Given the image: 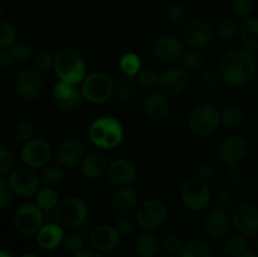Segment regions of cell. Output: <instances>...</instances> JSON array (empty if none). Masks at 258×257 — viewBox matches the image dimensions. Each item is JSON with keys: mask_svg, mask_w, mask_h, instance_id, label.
Segmentation results:
<instances>
[{"mask_svg": "<svg viewBox=\"0 0 258 257\" xmlns=\"http://www.w3.org/2000/svg\"><path fill=\"white\" fill-rule=\"evenodd\" d=\"M221 123L227 130H239L244 123V112L237 106H228L221 111Z\"/></svg>", "mask_w": 258, "mask_h": 257, "instance_id": "cell-31", "label": "cell"}, {"mask_svg": "<svg viewBox=\"0 0 258 257\" xmlns=\"http://www.w3.org/2000/svg\"><path fill=\"white\" fill-rule=\"evenodd\" d=\"M58 80L78 86L87 77V65L82 55L73 48H60L54 54V68Z\"/></svg>", "mask_w": 258, "mask_h": 257, "instance_id": "cell-2", "label": "cell"}, {"mask_svg": "<svg viewBox=\"0 0 258 257\" xmlns=\"http://www.w3.org/2000/svg\"><path fill=\"white\" fill-rule=\"evenodd\" d=\"M180 62L181 67L185 68L188 72H196V71H199L203 67L204 58L198 49L189 48V49L184 50L183 55L180 58Z\"/></svg>", "mask_w": 258, "mask_h": 257, "instance_id": "cell-38", "label": "cell"}, {"mask_svg": "<svg viewBox=\"0 0 258 257\" xmlns=\"http://www.w3.org/2000/svg\"><path fill=\"white\" fill-rule=\"evenodd\" d=\"M189 72L183 67L173 66L160 75L158 88L166 96H179L188 88Z\"/></svg>", "mask_w": 258, "mask_h": 257, "instance_id": "cell-18", "label": "cell"}, {"mask_svg": "<svg viewBox=\"0 0 258 257\" xmlns=\"http://www.w3.org/2000/svg\"><path fill=\"white\" fill-rule=\"evenodd\" d=\"M239 38L243 48L257 52L258 50V18L248 17L239 24Z\"/></svg>", "mask_w": 258, "mask_h": 257, "instance_id": "cell-28", "label": "cell"}, {"mask_svg": "<svg viewBox=\"0 0 258 257\" xmlns=\"http://www.w3.org/2000/svg\"><path fill=\"white\" fill-rule=\"evenodd\" d=\"M232 228L237 233L246 237H256L258 234V207L243 202L238 203L229 211Z\"/></svg>", "mask_w": 258, "mask_h": 257, "instance_id": "cell-10", "label": "cell"}, {"mask_svg": "<svg viewBox=\"0 0 258 257\" xmlns=\"http://www.w3.org/2000/svg\"><path fill=\"white\" fill-rule=\"evenodd\" d=\"M241 257H258V253H257V252L251 251V249H249V251H247L246 253L242 254Z\"/></svg>", "mask_w": 258, "mask_h": 257, "instance_id": "cell-56", "label": "cell"}, {"mask_svg": "<svg viewBox=\"0 0 258 257\" xmlns=\"http://www.w3.org/2000/svg\"><path fill=\"white\" fill-rule=\"evenodd\" d=\"M30 68L39 75L48 73L54 68V54L44 49L38 50L30 59Z\"/></svg>", "mask_w": 258, "mask_h": 257, "instance_id": "cell-34", "label": "cell"}, {"mask_svg": "<svg viewBox=\"0 0 258 257\" xmlns=\"http://www.w3.org/2000/svg\"><path fill=\"white\" fill-rule=\"evenodd\" d=\"M136 78H138V82L141 86V88L151 90V88L158 87L159 80H160V73L155 68L145 67L141 68V71L138 73Z\"/></svg>", "mask_w": 258, "mask_h": 257, "instance_id": "cell-42", "label": "cell"}, {"mask_svg": "<svg viewBox=\"0 0 258 257\" xmlns=\"http://www.w3.org/2000/svg\"><path fill=\"white\" fill-rule=\"evenodd\" d=\"M108 164L110 163H108L107 158L100 151L90 153L83 158L82 163H81V173L83 174L85 178L96 180L107 173Z\"/></svg>", "mask_w": 258, "mask_h": 257, "instance_id": "cell-25", "label": "cell"}, {"mask_svg": "<svg viewBox=\"0 0 258 257\" xmlns=\"http://www.w3.org/2000/svg\"><path fill=\"white\" fill-rule=\"evenodd\" d=\"M197 176L204 181L212 180L214 176V165L211 163H202L197 169Z\"/></svg>", "mask_w": 258, "mask_h": 257, "instance_id": "cell-53", "label": "cell"}, {"mask_svg": "<svg viewBox=\"0 0 258 257\" xmlns=\"http://www.w3.org/2000/svg\"><path fill=\"white\" fill-rule=\"evenodd\" d=\"M14 135L18 141L25 144L28 141L35 139V127L29 121H19L14 128Z\"/></svg>", "mask_w": 258, "mask_h": 257, "instance_id": "cell-45", "label": "cell"}, {"mask_svg": "<svg viewBox=\"0 0 258 257\" xmlns=\"http://www.w3.org/2000/svg\"><path fill=\"white\" fill-rule=\"evenodd\" d=\"M15 63L10 49H0V71L12 70Z\"/></svg>", "mask_w": 258, "mask_h": 257, "instance_id": "cell-54", "label": "cell"}, {"mask_svg": "<svg viewBox=\"0 0 258 257\" xmlns=\"http://www.w3.org/2000/svg\"><path fill=\"white\" fill-rule=\"evenodd\" d=\"M115 226L122 237L131 236L139 227L135 216L131 213H121V216L116 221Z\"/></svg>", "mask_w": 258, "mask_h": 257, "instance_id": "cell-44", "label": "cell"}, {"mask_svg": "<svg viewBox=\"0 0 258 257\" xmlns=\"http://www.w3.org/2000/svg\"><path fill=\"white\" fill-rule=\"evenodd\" d=\"M9 49L17 63L28 62L32 59L33 54H34L30 43L25 42V40H17Z\"/></svg>", "mask_w": 258, "mask_h": 257, "instance_id": "cell-43", "label": "cell"}, {"mask_svg": "<svg viewBox=\"0 0 258 257\" xmlns=\"http://www.w3.org/2000/svg\"><path fill=\"white\" fill-rule=\"evenodd\" d=\"M125 130L120 121L112 116L97 117L88 128V138L91 143L100 149L110 150L122 143Z\"/></svg>", "mask_w": 258, "mask_h": 257, "instance_id": "cell-3", "label": "cell"}, {"mask_svg": "<svg viewBox=\"0 0 258 257\" xmlns=\"http://www.w3.org/2000/svg\"><path fill=\"white\" fill-rule=\"evenodd\" d=\"M8 183L13 194L22 199L33 198L40 189L39 178L33 169L27 166L13 169L8 176Z\"/></svg>", "mask_w": 258, "mask_h": 257, "instance_id": "cell-13", "label": "cell"}, {"mask_svg": "<svg viewBox=\"0 0 258 257\" xmlns=\"http://www.w3.org/2000/svg\"><path fill=\"white\" fill-rule=\"evenodd\" d=\"M52 97L55 107L63 113L73 115L82 110L85 98H83L81 88L71 83L58 81L52 88Z\"/></svg>", "mask_w": 258, "mask_h": 257, "instance_id": "cell-9", "label": "cell"}, {"mask_svg": "<svg viewBox=\"0 0 258 257\" xmlns=\"http://www.w3.org/2000/svg\"><path fill=\"white\" fill-rule=\"evenodd\" d=\"M18 33L14 25L7 20L0 19V49H9L17 42Z\"/></svg>", "mask_w": 258, "mask_h": 257, "instance_id": "cell-40", "label": "cell"}, {"mask_svg": "<svg viewBox=\"0 0 258 257\" xmlns=\"http://www.w3.org/2000/svg\"><path fill=\"white\" fill-rule=\"evenodd\" d=\"M44 212L35 203L22 204L14 214V227L22 236L32 237L38 233L44 224Z\"/></svg>", "mask_w": 258, "mask_h": 257, "instance_id": "cell-12", "label": "cell"}, {"mask_svg": "<svg viewBox=\"0 0 258 257\" xmlns=\"http://www.w3.org/2000/svg\"><path fill=\"white\" fill-rule=\"evenodd\" d=\"M86 156V148L82 140L77 138L66 139L57 150V161L62 168L73 169L81 165Z\"/></svg>", "mask_w": 258, "mask_h": 257, "instance_id": "cell-21", "label": "cell"}, {"mask_svg": "<svg viewBox=\"0 0 258 257\" xmlns=\"http://www.w3.org/2000/svg\"><path fill=\"white\" fill-rule=\"evenodd\" d=\"M257 107H258V98H257Z\"/></svg>", "mask_w": 258, "mask_h": 257, "instance_id": "cell-63", "label": "cell"}, {"mask_svg": "<svg viewBox=\"0 0 258 257\" xmlns=\"http://www.w3.org/2000/svg\"><path fill=\"white\" fill-rule=\"evenodd\" d=\"M118 66H120V70L123 75L135 76V77L143 68L141 67L143 63H141L140 57L134 52H127L121 55L120 60H118Z\"/></svg>", "mask_w": 258, "mask_h": 257, "instance_id": "cell-36", "label": "cell"}, {"mask_svg": "<svg viewBox=\"0 0 258 257\" xmlns=\"http://www.w3.org/2000/svg\"><path fill=\"white\" fill-rule=\"evenodd\" d=\"M247 151L248 145L246 139L237 133H231L224 136L218 145L219 158L228 165L242 163L246 158Z\"/></svg>", "mask_w": 258, "mask_h": 257, "instance_id": "cell-17", "label": "cell"}, {"mask_svg": "<svg viewBox=\"0 0 258 257\" xmlns=\"http://www.w3.org/2000/svg\"><path fill=\"white\" fill-rule=\"evenodd\" d=\"M20 257H39V256L35 254L34 252H25V253H23Z\"/></svg>", "mask_w": 258, "mask_h": 257, "instance_id": "cell-58", "label": "cell"}, {"mask_svg": "<svg viewBox=\"0 0 258 257\" xmlns=\"http://www.w3.org/2000/svg\"><path fill=\"white\" fill-rule=\"evenodd\" d=\"M62 246L68 253H78V252L85 248V238H83V234L78 231L67 232L64 234V238H63Z\"/></svg>", "mask_w": 258, "mask_h": 257, "instance_id": "cell-39", "label": "cell"}, {"mask_svg": "<svg viewBox=\"0 0 258 257\" xmlns=\"http://www.w3.org/2000/svg\"><path fill=\"white\" fill-rule=\"evenodd\" d=\"M121 233L116 226L112 224H100V226L93 227L88 233L91 248L101 252V253H107L113 251L121 243Z\"/></svg>", "mask_w": 258, "mask_h": 257, "instance_id": "cell-16", "label": "cell"}, {"mask_svg": "<svg viewBox=\"0 0 258 257\" xmlns=\"http://www.w3.org/2000/svg\"><path fill=\"white\" fill-rule=\"evenodd\" d=\"M73 257H103V254L93 248H83L78 253L73 254Z\"/></svg>", "mask_w": 258, "mask_h": 257, "instance_id": "cell-55", "label": "cell"}, {"mask_svg": "<svg viewBox=\"0 0 258 257\" xmlns=\"http://www.w3.org/2000/svg\"><path fill=\"white\" fill-rule=\"evenodd\" d=\"M256 81H257V83H258V71H257V75H256Z\"/></svg>", "mask_w": 258, "mask_h": 257, "instance_id": "cell-62", "label": "cell"}, {"mask_svg": "<svg viewBox=\"0 0 258 257\" xmlns=\"http://www.w3.org/2000/svg\"><path fill=\"white\" fill-rule=\"evenodd\" d=\"M144 110L146 116L153 121H163L170 112V101L161 91H153L144 100Z\"/></svg>", "mask_w": 258, "mask_h": 257, "instance_id": "cell-23", "label": "cell"}, {"mask_svg": "<svg viewBox=\"0 0 258 257\" xmlns=\"http://www.w3.org/2000/svg\"><path fill=\"white\" fill-rule=\"evenodd\" d=\"M214 206H216L217 209H221V211H231L234 207L233 194L228 190L219 191L216 198H214Z\"/></svg>", "mask_w": 258, "mask_h": 257, "instance_id": "cell-50", "label": "cell"}, {"mask_svg": "<svg viewBox=\"0 0 258 257\" xmlns=\"http://www.w3.org/2000/svg\"><path fill=\"white\" fill-rule=\"evenodd\" d=\"M3 12H4V4H3V2L0 0V17H2Z\"/></svg>", "mask_w": 258, "mask_h": 257, "instance_id": "cell-60", "label": "cell"}, {"mask_svg": "<svg viewBox=\"0 0 258 257\" xmlns=\"http://www.w3.org/2000/svg\"><path fill=\"white\" fill-rule=\"evenodd\" d=\"M52 146L42 139H33L23 144L20 149V159L27 168L40 169L45 168L52 159Z\"/></svg>", "mask_w": 258, "mask_h": 257, "instance_id": "cell-14", "label": "cell"}, {"mask_svg": "<svg viewBox=\"0 0 258 257\" xmlns=\"http://www.w3.org/2000/svg\"><path fill=\"white\" fill-rule=\"evenodd\" d=\"M64 228L57 222H49L44 223L42 228L35 234L38 246L44 251H54L58 247L62 246L63 238H64Z\"/></svg>", "mask_w": 258, "mask_h": 257, "instance_id": "cell-24", "label": "cell"}, {"mask_svg": "<svg viewBox=\"0 0 258 257\" xmlns=\"http://www.w3.org/2000/svg\"><path fill=\"white\" fill-rule=\"evenodd\" d=\"M0 257H13V254L5 249H0Z\"/></svg>", "mask_w": 258, "mask_h": 257, "instance_id": "cell-57", "label": "cell"}, {"mask_svg": "<svg viewBox=\"0 0 258 257\" xmlns=\"http://www.w3.org/2000/svg\"><path fill=\"white\" fill-rule=\"evenodd\" d=\"M232 223L229 214L221 209H212L204 218V232L214 241L226 239L231 233Z\"/></svg>", "mask_w": 258, "mask_h": 257, "instance_id": "cell-22", "label": "cell"}, {"mask_svg": "<svg viewBox=\"0 0 258 257\" xmlns=\"http://www.w3.org/2000/svg\"><path fill=\"white\" fill-rule=\"evenodd\" d=\"M140 87L141 86L139 85L138 78L135 76L121 73L113 80V95L117 96L118 100L123 102H131L136 100L140 95Z\"/></svg>", "mask_w": 258, "mask_h": 257, "instance_id": "cell-26", "label": "cell"}, {"mask_svg": "<svg viewBox=\"0 0 258 257\" xmlns=\"http://www.w3.org/2000/svg\"><path fill=\"white\" fill-rule=\"evenodd\" d=\"M13 191L10 189L8 179L0 176V211H4L12 204L13 202Z\"/></svg>", "mask_w": 258, "mask_h": 257, "instance_id": "cell-51", "label": "cell"}, {"mask_svg": "<svg viewBox=\"0 0 258 257\" xmlns=\"http://www.w3.org/2000/svg\"><path fill=\"white\" fill-rule=\"evenodd\" d=\"M226 176H227V179H228L229 183L239 184L243 181L244 171H243V169L239 166V164L228 165V169H227V171H226Z\"/></svg>", "mask_w": 258, "mask_h": 257, "instance_id": "cell-52", "label": "cell"}, {"mask_svg": "<svg viewBox=\"0 0 258 257\" xmlns=\"http://www.w3.org/2000/svg\"><path fill=\"white\" fill-rule=\"evenodd\" d=\"M90 216L88 204L78 197H66L53 211V221L63 228L76 229L85 224Z\"/></svg>", "mask_w": 258, "mask_h": 257, "instance_id": "cell-4", "label": "cell"}, {"mask_svg": "<svg viewBox=\"0 0 258 257\" xmlns=\"http://www.w3.org/2000/svg\"><path fill=\"white\" fill-rule=\"evenodd\" d=\"M151 53L161 63H173L181 58L184 53V44L178 37L171 34L161 35L154 40Z\"/></svg>", "mask_w": 258, "mask_h": 257, "instance_id": "cell-19", "label": "cell"}, {"mask_svg": "<svg viewBox=\"0 0 258 257\" xmlns=\"http://www.w3.org/2000/svg\"><path fill=\"white\" fill-rule=\"evenodd\" d=\"M221 125V111L208 102L196 106L188 117V128L194 136L207 138Z\"/></svg>", "mask_w": 258, "mask_h": 257, "instance_id": "cell-5", "label": "cell"}, {"mask_svg": "<svg viewBox=\"0 0 258 257\" xmlns=\"http://www.w3.org/2000/svg\"><path fill=\"white\" fill-rule=\"evenodd\" d=\"M199 82L203 87L208 88V90H213V88L218 87L221 85L222 76L219 70L217 68H209V70H206L202 72L201 78H199Z\"/></svg>", "mask_w": 258, "mask_h": 257, "instance_id": "cell-46", "label": "cell"}, {"mask_svg": "<svg viewBox=\"0 0 258 257\" xmlns=\"http://www.w3.org/2000/svg\"><path fill=\"white\" fill-rule=\"evenodd\" d=\"M222 81L229 87H243L256 78L258 62L254 52L234 48L222 57L219 63Z\"/></svg>", "mask_w": 258, "mask_h": 257, "instance_id": "cell-1", "label": "cell"}, {"mask_svg": "<svg viewBox=\"0 0 258 257\" xmlns=\"http://www.w3.org/2000/svg\"><path fill=\"white\" fill-rule=\"evenodd\" d=\"M166 15H168V19L171 24L176 25V27L183 28L186 23L189 22V13L186 10V8L184 5L178 4V3H174L166 10Z\"/></svg>", "mask_w": 258, "mask_h": 257, "instance_id": "cell-41", "label": "cell"}, {"mask_svg": "<svg viewBox=\"0 0 258 257\" xmlns=\"http://www.w3.org/2000/svg\"><path fill=\"white\" fill-rule=\"evenodd\" d=\"M216 30V35L223 40H232L238 35L239 33V23L233 18H226V19L221 20L214 28Z\"/></svg>", "mask_w": 258, "mask_h": 257, "instance_id": "cell-37", "label": "cell"}, {"mask_svg": "<svg viewBox=\"0 0 258 257\" xmlns=\"http://www.w3.org/2000/svg\"><path fill=\"white\" fill-rule=\"evenodd\" d=\"M106 174L113 185L118 186V188L130 186L138 176V169L130 159L120 156V158H116L110 161Z\"/></svg>", "mask_w": 258, "mask_h": 257, "instance_id": "cell-20", "label": "cell"}, {"mask_svg": "<svg viewBox=\"0 0 258 257\" xmlns=\"http://www.w3.org/2000/svg\"><path fill=\"white\" fill-rule=\"evenodd\" d=\"M14 88L17 95L24 101H35L42 95L44 82L42 75L32 68L22 70L14 80Z\"/></svg>", "mask_w": 258, "mask_h": 257, "instance_id": "cell-15", "label": "cell"}, {"mask_svg": "<svg viewBox=\"0 0 258 257\" xmlns=\"http://www.w3.org/2000/svg\"><path fill=\"white\" fill-rule=\"evenodd\" d=\"M179 257H213V251L208 242L194 238L184 243Z\"/></svg>", "mask_w": 258, "mask_h": 257, "instance_id": "cell-33", "label": "cell"}, {"mask_svg": "<svg viewBox=\"0 0 258 257\" xmlns=\"http://www.w3.org/2000/svg\"><path fill=\"white\" fill-rule=\"evenodd\" d=\"M257 238H256V252L258 253V234H257Z\"/></svg>", "mask_w": 258, "mask_h": 257, "instance_id": "cell-61", "label": "cell"}, {"mask_svg": "<svg viewBox=\"0 0 258 257\" xmlns=\"http://www.w3.org/2000/svg\"><path fill=\"white\" fill-rule=\"evenodd\" d=\"M247 251H249L248 237L237 233L234 236H228L224 239L223 252L226 256L241 257Z\"/></svg>", "mask_w": 258, "mask_h": 257, "instance_id": "cell-30", "label": "cell"}, {"mask_svg": "<svg viewBox=\"0 0 258 257\" xmlns=\"http://www.w3.org/2000/svg\"><path fill=\"white\" fill-rule=\"evenodd\" d=\"M113 208L120 213H131L139 206V194L131 186H120L111 198Z\"/></svg>", "mask_w": 258, "mask_h": 257, "instance_id": "cell-27", "label": "cell"}, {"mask_svg": "<svg viewBox=\"0 0 258 257\" xmlns=\"http://www.w3.org/2000/svg\"><path fill=\"white\" fill-rule=\"evenodd\" d=\"M160 257H179V254H173V253H165Z\"/></svg>", "mask_w": 258, "mask_h": 257, "instance_id": "cell-59", "label": "cell"}, {"mask_svg": "<svg viewBox=\"0 0 258 257\" xmlns=\"http://www.w3.org/2000/svg\"><path fill=\"white\" fill-rule=\"evenodd\" d=\"M81 92L86 102L103 105L113 96V80L105 72H92L81 83Z\"/></svg>", "mask_w": 258, "mask_h": 257, "instance_id": "cell-6", "label": "cell"}, {"mask_svg": "<svg viewBox=\"0 0 258 257\" xmlns=\"http://www.w3.org/2000/svg\"><path fill=\"white\" fill-rule=\"evenodd\" d=\"M14 168V155L9 149L0 146V176L9 175Z\"/></svg>", "mask_w": 258, "mask_h": 257, "instance_id": "cell-49", "label": "cell"}, {"mask_svg": "<svg viewBox=\"0 0 258 257\" xmlns=\"http://www.w3.org/2000/svg\"><path fill=\"white\" fill-rule=\"evenodd\" d=\"M42 179L45 186L58 188L63 183V180H64V171H63L60 165H57V164H48L45 168H43Z\"/></svg>", "mask_w": 258, "mask_h": 257, "instance_id": "cell-35", "label": "cell"}, {"mask_svg": "<svg viewBox=\"0 0 258 257\" xmlns=\"http://www.w3.org/2000/svg\"><path fill=\"white\" fill-rule=\"evenodd\" d=\"M34 198V203L37 204L44 213L54 211V208L57 207V204L59 203L60 201L59 193L57 191V189L50 188V186L40 188L39 190H38V193L35 194Z\"/></svg>", "mask_w": 258, "mask_h": 257, "instance_id": "cell-32", "label": "cell"}, {"mask_svg": "<svg viewBox=\"0 0 258 257\" xmlns=\"http://www.w3.org/2000/svg\"><path fill=\"white\" fill-rule=\"evenodd\" d=\"M180 198L184 207L193 213H199L208 208L212 199V190L208 181L199 179L198 176L188 179L183 184Z\"/></svg>", "mask_w": 258, "mask_h": 257, "instance_id": "cell-7", "label": "cell"}, {"mask_svg": "<svg viewBox=\"0 0 258 257\" xmlns=\"http://www.w3.org/2000/svg\"><path fill=\"white\" fill-rule=\"evenodd\" d=\"M181 38L189 48L204 49L213 43L216 30L211 23L202 19H190L181 28Z\"/></svg>", "mask_w": 258, "mask_h": 257, "instance_id": "cell-11", "label": "cell"}, {"mask_svg": "<svg viewBox=\"0 0 258 257\" xmlns=\"http://www.w3.org/2000/svg\"><path fill=\"white\" fill-rule=\"evenodd\" d=\"M184 243H185V242L183 241V238H181L180 236L171 233V234H168V236L163 239L161 246H163L164 251H165L166 253L179 254L181 249H183Z\"/></svg>", "mask_w": 258, "mask_h": 257, "instance_id": "cell-48", "label": "cell"}, {"mask_svg": "<svg viewBox=\"0 0 258 257\" xmlns=\"http://www.w3.org/2000/svg\"><path fill=\"white\" fill-rule=\"evenodd\" d=\"M229 5L233 13L238 17L248 18L253 13L256 0H229Z\"/></svg>", "mask_w": 258, "mask_h": 257, "instance_id": "cell-47", "label": "cell"}, {"mask_svg": "<svg viewBox=\"0 0 258 257\" xmlns=\"http://www.w3.org/2000/svg\"><path fill=\"white\" fill-rule=\"evenodd\" d=\"M160 246V239L154 232H144L136 239L135 252L139 257H156Z\"/></svg>", "mask_w": 258, "mask_h": 257, "instance_id": "cell-29", "label": "cell"}, {"mask_svg": "<svg viewBox=\"0 0 258 257\" xmlns=\"http://www.w3.org/2000/svg\"><path fill=\"white\" fill-rule=\"evenodd\" d=\"M134 216L138 226L144 232H155L165 223L168 218V209L163 202L150 198L139 203Z\"/></svg>", "mask_w": 258, "mask_h": 257, "instance_id": "cell-8", "label": "cell"}]
</instances>
